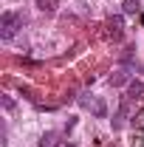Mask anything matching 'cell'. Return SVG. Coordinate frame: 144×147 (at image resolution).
Returning <instances> with one entry per match:
<instances>
[{
  "label": "cell",
  "mask_w": 144,
  "mask_h": 147,
  "mask_svg": "<svg viewBox=\"0 0 144 147\" xmlns=\"http://www.w3.org/2000/svg\"><path fill=\"white\" fill-rule=\"evenodd\" d=\"M37 9L51 14V11H57V0H37Z\"/></svg>",
  "instance_id": "4"
},
{
  "label": "cell",
  "mask_w": 144,
  "mask_h": 147,
  "mask_svg": "<svg viewBox=\"0 0 144 147\" xmlns=\"http://www.w3.org/2000/svg\"><path fill=\"white\" fill-rule=\"evenodd\" d=\"M122 28H124V20L119 17V14L108 20V37H113V40H122Z\"/></svg>",
  "instance_id": "2"
},
{
  "label": "cell",
  "mask_w": 144,
  "mask_h": 147,
  "mask_svg": "<svg viewBox=\"0 0 144 147\" xmlns=\"http://www.w3.org/2000/svg\"><path fill=\"white\" fill-rule=\"evenodd\" d=\"M93 116H99V119H105V116H108V108H105V102H102V99H96V102H93Z\"/></svg>",
  "instance_id": "6"
},
{
  "label": "cell",
  "mask_w": 144,
  "mask_h": 147,
  "mask_svg": "<svg viewBox=\"0 0 144 147\" xmlns=\"http://www.w3.org/2000/svg\"><path fill=\"white\" fill-rule=\"evenodd\" d=\"M124 116H127V105H122V108H119V113L113 116V127H116V130L124 125Z\"/></svg>",
  "instance_id": "5"
},
{
  "label": "cell",
  "mask_w": 144,
  "mask_h": 147,
  "mask_svg": "<svg viewBox=\"0 0 144 147\" xmlns=\"http://www.w3.org/2000/svg\"><path fill=\"white\" fill-rule=\"evenodd\" d=\"M141 93H144V85L139 82V79H133V82L127 85V96H130V99H139Z\"/></svg>",
  "instance_id": "3"
},
{
  "label": "cell",
  "mask_w": 144,
  "mask_h": 147,
  "mask_svg": "<svg viewBox=\"0 0 144 147\" xmlns=\"http://www.w3.org/2000/svg\"><path fill=\"white\" fill-rule=\"evenodd\" d=\"M139 119H141V122H139V127H141V130H144V113H141V116H139Z\"/></svg>",
  "instance_id": "11"
},
{
  "label": "cell",
  "mask_w": 144,
  "mask_h": 147,
  "mask_svg": "<svg viewBox=\"0 0 144 147\" xmlns=\"http://www.w3.org/2000/svg\"><path fill=\"white\" fill-rule=\"evenodd\" d=\"M0 34H3V40H11L14 37V31L17 28H23V17H20L17 11H3L0 14Z\"/></svg>",
  "instance_id": "1"
},
{
  "label": "cell",
  "mask_w": 144,
  "mask_h": 147,
  "mask_svg": "<svg viewBox=\"0 0 144 147\" xmlns=\"http://www.w3.org/2000/svg\"><path fill=\"white\" fill-rule=\"evenodd\" d=\"M40 144L45 147V144H54V133H45V136H42V142H40Z\"/></svg>",
  "instance_id": "9"
},
{
  "label": "cell",
  "mask_w": 144,
  "mask_h": 147,
  "mask_svg": "<svg viewBox=\"0 0 144 147\" xmlns=\"http://www.w3.org/2000/svg\"><path fill=\"white\" fill-rule=\"evenodd\" d=\"M3 108H6V110H14V99H9V96H3Z\"/></svg>",
  "instance_id": "10"
},
{
  "label": "cell",
  "mask_w": 144,
  "mask_h": 147,
  "mask_svg": "<svg viewBox=\"0 0 144 147\" xmlns=\"http://www.w3.org/2000/svg\"><path fill=\"white\" fill-rule=\"evenodd\" d=\"M122 6H124V14H136L139 11V0H124Z\"/></svg>",
  "instance_id": "7"
},
{
  "label": "cell",
  "mask_w": 144,
  "mask_h": 147,
  "mask_svg": "<svg viewBox=\"0 0 144 147\" xmlns=\"http://www.w3.org/2000/svg\"><path fill=\"white\" fill-rule=\"evenodd\" d=\"M110 82H113L116 88H119V85H124V82H127V74H124V71H116L113 76H110Z\"/></svg>",
  "instance_id": "8"
}]
</instances>
